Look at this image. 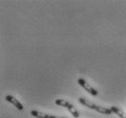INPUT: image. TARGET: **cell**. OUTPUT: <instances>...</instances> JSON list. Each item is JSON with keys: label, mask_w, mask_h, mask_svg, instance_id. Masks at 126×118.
<instances>
[{"label": "cell", "mask_w": 126, "mask_h": 118, "mask_svg": "<svg viewBox=\"0 0 126 118\" xmlns=\"http://www.w3.org/2000/svg\"><path fill=\"white\" fill-rule=\"evenodd\" d=\"M79 102L81 103L82 105L86 106V107H89V108L92 109V110H95L97 111L98 113H101V114H103V115H111L112 112L110 108H107V107H103V106L98 105L96 103H93V102H90L89 100L85 99V98H82V97H79Z\"/></svg>", "instance_id": "6da1fadb"}, {"label": "cell", "mask_w": 126, "mask_h": 118, "mask_svg": "<svg viewBox=\"0 0 126 118\" xmlns=\"http://www.w3.org/2000/svg\"><path fill=\"white\" fill-rule=\"evenodd\" d=\"M55 103L59 106H61V107H64L69 110V112L72 115V116L74 118H79V114L78 112V110L76 109V107L73 105L72 103H70L69 102L66 101V100H63V99H57L55 100Z\"/></svg>", "instance_id": "7a4b0ae2"}, {"label": "cell", "mask_w": 126, "mask_h": 118, "mask_svg": "<svg viewBox=\"0 0 126 118\" xmlns=\"http://www.w3.org/2000/svg\"><path fill=\"white\" fill-rule=\"evenodd\" d=\"M78 83H79V85H80L83 89L85 90V91H87L90 94H92V96H97L98 95V91H97V90L94 89V88H93V87H92L90 83H87L84 79H82V78H79V79H78Z\"/></svg>", "instance_id": "3957f363"}, {"label": "cell", "mask_w": 126, "mask_h": 118, "mask_svg": "<svg viewBox=\"0 0 126 118\" xmlns=\"http://www.w3.org/2000/svg\"><path fill=\"white\" fill-rule=\"evenodd\" d=\"M30 115H31L32 116L36 117V118H66V117L57 116V115H48V114H46V113L37 111V110H32L31 112H30Z\"/></svg>", "instance_id": "277c9868"}, {"label": "cell", "mask_w": 126, "mask_h": 118, "mask_svg": "<svg viewBox=\"0 0 126 118\" xmlns=\"http://www.w3.org/2000/svg\"><path fill=\"white\" fill-rule=\"evenodd\" d=\"M6 101H7V102H10V103H12L13 105L15 106L17 110H19V111H23V110H24V106H23V104L19 102L16 98H15L14 96L6 95Z\"/></svg>", "instance_id": "5b68a950"}, {"label": "cell", "mask_w": 126, "mask_h": 118, "mask_svg": "<svg viewBox=\"0 0 126 118\" xmlns=\"http://www.w3.org/2000/svg\"><path fill=\"white\" fill-rule=\"evenodd\" d=\"M110 109L111 110V112L114 113L115 115H117L120 118H126V114L123 113L120 108H118L116 106H110Z\"/></svg>", "instance_id": "8992f818"}]
</instances>
